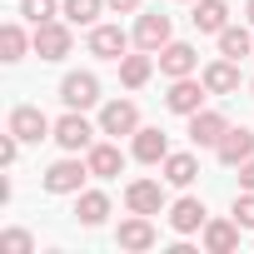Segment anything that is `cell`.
Here are the masks:
<instances>
[{"label":"cell","instance_id":"10","mask_svg":"<svg viewBox=\"0 0 254 254\" xmlns=\"http://www.w3.org/2000/svg\"><path fill=\"white\" fill-rule=\"evenodd\" d=\"M214 155H219L229 170H239V165L254 155V130H249V125H239V130H224V140L214 145Z\"/></svg>","mask_w":254,"mask_h":254},{"label":"cell","instance_id":"34","mask_svg":"<svg viewBox=\"0 0 254 254\" xmlns=\"http://www.w3.org/2000/svg\"><path fill=\"white\" fill-rule=\"evenodd\" d=\"M249 90H254V85H249Z\"/></svg>","mask_w":254,"mask_h":254},{"label":"cell","instance_id":"21","mask_svg":"<svg viewBox=\"0 0 254 254\" xmlns=\"http://www.w3.org/2000/svg\"><path fill=\"white\" fill-rule=\"evenodd\" d=\"M219 55H229V60L254 55V35H249L244 25H224V30H219Z\"/></svg>","mask_w":254,"mask_h":254},{"label":"cell","instance_id":"14","mask_svg":"<svg viewBox=\"0 0 254 254\" xmlns=\"http://www.w3.org/2000/svg\"><path fill=\"white\" fill-rule=\"evenodd\" d=\"M125 45H130V35L120 25H95L90 30V55H100V60H125Z\"/></svg>","mask_w":254,"mask_h":254},{"label":"cell","instance_id":"5","mask_svg":"<svg viewBox=\"0 0 254 254\" xmlns=\"http://www.w3.org/2000/svg\"><path fill=\"white\" fill-rule=\"evenodd\" d=\"M140 130V110H135V100H110L105 110H100V135H135Z\"/></svg>","mask_w":254,"mask_h":254},{"label":"cell","instance_id":"11","mask_svg":"<svg viewBox=\"0 0 254 254\" xmlns=\"http://www.w3.org/2000/svg\"><path fill=\"white\" fill-rule=\"evenodd\" d=\"M135 45L150 50V55H160V50L170 45V15H160V10L140 15V25H135Z\"/></svg>","mask_w":254,"mask_h":254},{"label":"cell","instance_id":"15","mask_svg":"<svg viewBox=\"0 0 254 254\" xmlns=\"http://www.w3.org/2000/svg\"><path fill=\"white\" fill-rule=\"evenodd\" d=\"M199 80L209 85V95H234V90H239V60L219 55L214 65H204V75H199Z\"/></svg>","mask_w":254,"mask_h":254},{"label":"cell","instance_id":"3","mask_svg":"<svg viewBox=\"0 0 254 254\" xmlns=\"http://www.w3.org/2000/svg\"><path fill=\"white\" fill-rule=\"evenodd\" d=\"M204 95H209V85H204V80H194V75H180V80H170V95H165V105H170L175 115H194V110H204Z\"/></svg>","mask_w":254,"mask_h":254},{"label":"cell","instance_id":"26","mask_svg":"<svg viewBox=\"0 0 254 254\" xmlns=\"http://www.w3.org/2000/svg\"><path fill=\"white\" fill-rule=\"evenodd\" d=\"M100 5H105V0H65V5H60V15H65L70 25H95Z\"/></svg>","mask_w":254,"mask_h":254},{"label":"cell","instance_id":"28","mask_svg":"<svg viewBox=\"0 0 254 254\" xmlns=\"http://www.w3.org/2000/svg\"><path fill=\"white\" fill-rule=\"evenodd\" d=\"M0 249H5V254H30L35 239H30L25 229H5V234H0Z\"/></svg>","mask_w":254,"mask_h":254},{"label":"cell","instance_id":"33","mask_svg":"<svg viewBox=\"0 0 254 254\" xmlns=\"http://www.w3.org/2000/svg\"><path fill=\"white\" fill-rule=\"evenodd\" d=\"M244 15H249V25H254V0H249V5H244Z\"/></svg>","mask_w":254,"mask_h":254},{"label":"cell","instance_id":"27","mask_svg":"<svg viewBox=\"0 0 254 254\" xmlns=\"http://www.w3.org/2000/svg\"><path fill=\"white\" fill-rule=\"evenodd\" d=\"M20 15H25L30 25H45V20H55L60 10H55V0H20Z\"/></svg>","mask_w":254,"mask_h":254},{"label":"cell","instance_id":"22","mask_svg":"<svg viewBox=\"0 0 254 254\" xmlns=\"http://www.w3.org/2000/svg\"><path fill=\"white\" fill-rule=\"evenodd\" d=\"M105 214H110V199H105L100 190L75 194V219H80V224H105Z\"/></svg>","mask_w":254,"mask_h":254},{"label":"cell","instance_id":"1","mask_svg":"<svg viewBox=\"0 0 254 254\" xmlns=\"http://www.w3.org/2000/svg\"><path fill=\"white\" fill-rule=\"evenodd\" d=\"M85 180H90V165L70 155V160H55V165L45 170V180H40V185H45L50 194H80V185H85Z\"/></svg>","mask_w":254,"mask_h":254},{"label":"cell","instance_id":"12","mask_svg":"<svg viewBox=\"0 0 254 254\" xmlns=\"http://www.w3.org/2000/svg\"><path fill=\"white\" fill-rule=\"evenodd\" d=\"M224 130H229V120H224L219 110H194V115H190V140H194V145H219Z\"/></svg>","mask_w":254,"mask_h":254},{"label":"cell","instance_id":"13","mask_svg":"<svg viewBox=\"0 0 254 254\" xmlns=\"http://www.w3.org/2000/svg\"><path fill=\"white\" fill-rule=\"evenodd\" d=\"M115 239H120V249H155V224H150V214H130V219H120Z\"/></svg>","mask_w":254,"mask_h":254},{"label":"cell","instance_id":"4","mask_svg":"<svg viewBox=\"0 0 254 254\" xmlns=\"http://www.w3.org/2000/svg\"><path fill=\"white\" fill-rule=\"evenodd\" d=\"M10 135H20L25 145H40L45 135H55V125L45 120V110H35V105H15V110H10Z\"/></svg>","mask_w":254,"mask_h":254},{"label":"cell","instance_id":"7","mask_svg":"<svg viewBox=\"0 0 254 254\" xmlns=\"http://www.w3.org/2000/svg\"><path fill=\"white\" fill-rule=\"evenodd\" d=\"M70 25H60V20H45V25H35V55L40 60H65L70 55Z\"/></svg>","mask_w":254,"mask_h":254},{"label":"cell","instance_id":"9","mask_svg":"<svg viewBox=\"0 0 254 254\" xmlns=\"http://www.w3.org/2000/svg\"><path fill=\"white\" fill-rule=\"evenodd\" d=\"M125 204H130V214H160L165 209V185L160 180H135L125 190Z\"/></svg>","mask_w":254,"mask_h":254},{"label":"cell","instance_id":"23","mask_svg":"<svg viewBox=\"0 0 254 254\" xmlns=\"http://www.w3.org/2000/svg\"><path fill=\"white\" fill-rule=\"evenodd\" d=\"M150 75H155V60H150V50H140V55H125V60H120V80L130 85V90H140Z\"/></svg>","mask_w":254,"mask_h":254},{"label":"cell","instance_id":"18","mask_svg":"<svg viewBox=\"0 0 254 254\" xmlns=\"http://www.w3.org/2000/svg\"><path fill=\"white\" fill-rule=\"evenodd\" d=\"M239 219H209L204 224V249L209 254H229V249H239Z\"/></svg>","mask_w":254,"mask_h":254},{"label":"cell","instance_id":"31","mask_svg":"<svg viewBox=\"0 0 254 254\" xmlns=\"http://www.w3.org/2000/svg\"><path fill=\"white\" fill-rule=\"evenodd\" d=\"M239 190H254V155L239 165Z\"/></svg>","mask_w":254,"mask_h":254},{"label":"cell","instance_id":"16","mask_svg":"<svg viewBox=\"0 0 254 254\" xmlns=\"http://www.w3.org/2000/svg\"><path fill=\"white\" fill-rule=\"evenodd\" d=\"M204 224H209V214H204V204H199V199H190V194H185V199H175V204H170V229H175V234H194V229H204Z\"/></svg>","mask_w":254,"mask_h":254},{"label":"cell","instance_id":"8","mask_svg":"<svg viewBox=\"0 0 254 254\" xmlns=\"http://www.w3.org/2000/svg\"><path fill=\"white\" fill-rule=\"evenodd\" d=\"M194 70H199V50H194V45H185V40H170V45L160 50V75L180 80V75H194Z\"/></svg>","mask_w":254,"mask_h":254},{"label":"cell","instance_id":"24","mask_svg":"<svg viewBox=\"0 0 254 254\" xmlns=\"http://www.w3.org/2000/svg\"><path fill=\"white\" fill-rule=\"evenodd\" d=\"M194 175H199V160L194 155H165V180L170 185H194Z\"/></svg>","mask_w":254,"mask_h":254},{"label":"cell","instance_id":"29","mask_svg":"<svg viewBox=\"0 0 254 254\" xmlns=\"http://www.w3.org/2000/svg\"><path fill=\"white\" fill-rule=\"evenodd\" d=\"M234 219H239L244 229H254V190H239V194H234Z\"/></svg>","mask_w":254,"mask_h":254},{"label":"cell","instance_id":"2","mask_svg":"<svg viewBox=\"0 0 254 254\" xmlns=\"http://www.w3.org/2000/svg\"><path fill=\"white\" fill-rule=\"evenodd\" d=\"M60 150H70V155H80V150H90L95 145V125L80 115V110H70L65 120H55V135H50Z\"/></svg>","mask_w":254,"mask_h":254},{"label":"cell","instance_id":"20","mask_svg":"<svg viewBox=\"0 0 254 254\" xmlns=\"http://www.w3.org/2000/svg\"><path fill=\"white\" fill-rule=\"evenodd\" d=\"M165 155H170V135L165 130H135V160L165 165Z\"/></svg>","mask_w":254,"mask_h":254},{"label":"cell","instance_id":"30","mask_svg":"<svg viewBox=\"0 0 254 254\" xmlns=\"http://www.w3.org/2000/svg\"><path fill=\"white\" fill-rule=\"evenodd\" d=\"M15 155H20V135H5L0 140V165H15Z\"/></svg>","mask_w":254,"mask_h":254},{"label":"cell","instance_id":"32","mask_svg":"<svg viewBox=\"0 0 254 254\" xmlns=\"http://www.w3.org/2000/svg\"><path fill=\"white\" fill-rule=\"evenodd\" d=\"M105 5H110L115 15H130V10H140V0H105Z\"/></svg>","mask_w":254,"mask_h":254},{"label":"cell","instance_id":"6","mask_svg":"<svg viewBox=\"0 0 254 254\" xmlns=\"http://www.w3.org/2000/svg\"><path fill=\"white\" fill-rule=\"evenodd\" d=\"M60 100H65V110H90L100 100V80L90 70H75V75L60 80Z\"/></svg>","mask_w":254,"mask_h":254},{"label":"cell","instance_id":"25","mask_svg":"<svg viewBox=\"0 0 254 254\" xmlns=\"http://www.w3.org/2000/svg\"><path fill=\"white\" fill-rule=\"evenodd\" d=\"M25 45H35V40H25L20 25H5V30H0V60H5V65H15V60L25 55Z\"/></svg>","mask_w":254,"mask_h":254},{"label":"cell","instance_id":"17","mask_svg":"<svg viewBox=\"0 0 254 254\" xmlns=\"http://www.w3.org/2000/svg\"><path fill=\"white\" fill-rule=\"evenodd\" d=\"M85 165H90L95 180H115L125 170V155H120V145H90L85 150Z\"/></svg>","mask_w":254,"mask_h":254},{"label":"cell","instance_id":"19","mask_svg":"<svg viewBox=\"0 0 254 254\" xmlns=\"http://www.w3.org/2000/svg\"><path fill=\"white\" fill-rule=\"evenodd\" d=\"M190 20H194V30H199V35H219V30L229 25V5H224V0H199Z\"/></svg>","mask_w":254,"mask_h":254}]
</instances>
